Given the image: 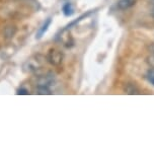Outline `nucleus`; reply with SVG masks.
Instances as JSON below:
<instances>
[{
    "instance_id": "f257e3e1",
    "label": "nucleus",
    "mask_w": 154,
    "mask_h": 155,
    "mask_svg": "<svg viewBox=\"0 0 154 155\" xmlns=\"http://www.w3.org/2000/svg\"><path fill=\"white\" fill-rule=\"evenodd\" d=\"M48 59L49 62L53 65H59L62 62V54L57 50H51L48 54Z\"/></svg>"
},
{
    "instance_id": "f03ea898",
    "label": "nucleus",
    "mask_w": 154,
    "mask_h": 155,
    "mask_svg": "<svg viewBox=\"0 0 154 155\" xmlns=\"http://www.w3.org/2000/svg\"><path fill=\"white\" fill-rule=\"evenodd\" d=\"M51 23H52V18H51V17H49L48 19L45 20V22L43 23V25L39 28V31H38V33H37L36 38H37L38 40L41 39V38H43L44 35L47 33V31L49 30V28H50Z\"/></svg>"
},
{
    "instance_id": "7ed1b4c3",
    "label": "nucleus",
    "mask_w": 154,
    "mask_h": 155,
    "mask_svg": "<svg viewBox=\"0 0 154 155\" xmlns=\"http://www.w3.org/2000/svg\"><path fill=\"white\" fill-rule=\"evenodd\" d=\"M136 0H119L118 1V7L121 10H126L128 8L132 7L135 4Z\"/></svg>"
},
{
    "instance_id": "20e7f679",
    "label": "nucleus",
    "mask_w": 154,
    "mask_h": 155,
    "mask_svg": "<svg viewBox=\"0 0 154 155\" xmlns=\"http://www.w3.org/2000/svg\"><path fill=\"white\" fill-rule=\"evenodd\" d=\"M63 13L65 16H71L74 13V7L71 3H66L63 6Z\"/></svg>"
},
{
    "instance_id": "39448f33",
    "label": "nucleus",
    "mask_w": 154,
    "mask_h": 155,
    "mask_svg": "<svg viewBox=\"0 0 154 155\" xmlns=\"http://www.w3.org/2000/svg\"><path fill=\"white\" fill-rule=\"evenodd\" d=\"M126 92L128 94H139V89L136 87L135 84L133 83H129L127 84V87H126Z\"/></svg>"
},
{
    "instance_id": "423d86ee",
    "label": "nucleus",
    "mask_w": 154,
    "mask_h": 155,
    "mask_svg": "<svg viewBox=\"0 0 154 155\" xmlns=\"http://www.w3.org/2000/svg\"><path fill=\"white\" fill-rule=\"evenodd\" d=\"M146 77H147V80L149 81L151 84H153L154 85V68L150 69L149 71L147 72Z\"/></svg>"
},
{
    "instance_id": "0eeeda50",
    "label": "nucleus",
    "mask_w": 154,
    "mask_h": 155,
    "mask_svg": "<svg viewBox=\"0 0 154 155\" xmlns=\"http://www.w3.org/2000/svg\"><path fill=\"white\" fill-rule=\"evenodd\" d=\"M148 62H149L151 67H152V68H154V54L150 55V56H149V58H148Z\"/></svg>"
},
{
    "instance_id": "6e6552de",
    "label": "nucleus",
    "mask_w": 154,
    "mask_h": 155,
    "mask_svg": "<svg viewBox=\"0 0 154 155\" xmlns=\"http://www.w3.org/2000/svg\"><path fill=\"white\" fill-rule=\"evenodd\" d=\"M28 90L27 89H19L18 91H17V94H28Z\"/></svg>"
},
{
    "instance_id": "1a4fd4ad",
    "label": "nucleus",
    "mask_w": 154,
    "mask_h": 155,
    "mask_svg": "<svg viewBox=\"0 0 154 155\" xmlns=\"http://www.w3.org/2000/svg\"><path fill=\"white\" fill-rule=\"evenodd\" d=\"M150 2H151V3H152V4L154 5V0H150Z\"/></svg>"
},
{
    "instance_id": "9d476101",
    "label": "nucleus",
    "mask_w": 154,
    "mask_h": 155,
    "mask_svg": "<svg viewBox=\"0 0 154 155\" xmlns=\"http://www.w3.org/2000/svg\"><path fill=\"white\" fill-rule=\"evenodd\" d=\"M153 14H154V11H153Z\"/></svg>"
}]
</instances>
